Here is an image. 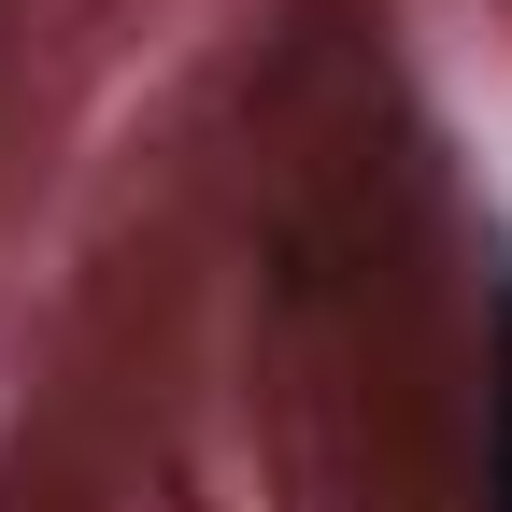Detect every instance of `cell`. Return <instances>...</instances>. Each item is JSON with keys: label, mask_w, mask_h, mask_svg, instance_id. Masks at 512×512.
Returning a JSON list of instances; mask_svg holds the SVG:
<instances>
[{"label": "cell", "mask_w": 512, "mask_h": 512, "mask_svg": "<svg viewBox=\"0 0 512 512\" xmlns=\"http://www.w3.org/2000/svg\"><path fill=\"white\" fill-rule=\"evenodd\" d=\"M484 512H512V271H498V342H484Z\"/></svg>", "instance_id": "1"}]
</instances>
